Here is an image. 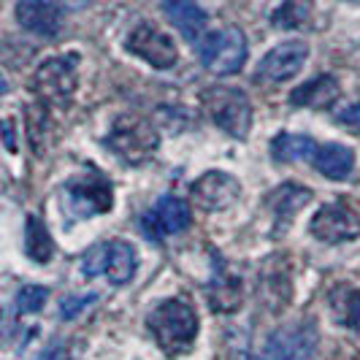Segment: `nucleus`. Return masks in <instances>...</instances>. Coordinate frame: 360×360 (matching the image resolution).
Wrapping results in <instances>:
<instances>
[{
    "label": "nucleus",
    "mask_w": 360,
    "mask_h": 360,
    "mask_svg": "<svg viewBox=\"0 0 360 360\" xmlns=\"http://www.w3.org/2000/svg\"><path fill=\"white\" fill-rule=\"evenodd\" d=\"M149 330L155 342L160 344L168 355H179L198 336V314L190 304L179 298H168L149 311Z\"/></svg>",
    "instance_id": "1"
},
{
    "label": "nucleus",
    "mask_w": 360,
    "mask_h": 360,
    "mask_svg": "<svg viewBox=\"0 0 360 360\" xmlns=\"http://www.w3.org/2000/svg\"><path fill=\"white\" fill-rule=\"evenodd\" d=\"M200 103L217 127H222L233 139H247V133L252 127V103H250L247 92L238 87L217 84V87L200 92Z\"/></svg>",
    "instance_id": "2"
},
{
    "label": "nucleus",
    "mask_w": 360,
    "mask_h": 360,
    "mask_svg": "<svg viewBox=\"0 0 360 360\" xmlns=\"http://www.w3.org/2000/svg\"><path fill=\"white\" fill-rule=\"evenodd\" d=\"M158 144H160V136H158L155 125L146 117H139V114L117 117L106 136L108 149L114 155H120L125 162H130V165L149 160L158 152Z\"/></svg>",
    "instance_id": "3"
},
{
    "label": "nucleus",
    "mask_w": 360,
    "mask_h": 360,
    "mask_svg": "<svg viewBox=\"0 0 360 360\" xmlns=\"http://www.w3.org/2000/svg\"><path fill=\"white\" fill-rule=\"evenodd\" d=\"M79 60L76 54H60L46 60L33 76V90L38 101L54 108H65L73 101V92L79 84Z\"/></svg>",
    "instance_id": "4"
},
{
    "label": "nucleus",
    "mask_w": 360,
    "mask_h": 360,
    "mask_svg": "<svg viewBox=\"0 0 360 360\" xmlns=\"http://www.w3.org/2000/svg\"><path fill=\"white\" fill-rule=\"evenodd\" d=\"M200 63L217 76L238 73L247 63V38L238 27H222L198 41Z\"/></svg>",
    "instance_id": "5"
},
{
    "label": "nucleus",
    "mask_w": 360,
    "mask_h": 360,
    "mask_svg": "<svg viewBox=\"0 0 360 360\" xmlns=\"http://www.w3.org/2000/svg\"><path fill=\"white\" fill-rule=\"evenodd\" d=\"M139 269V255L133 250V244L127 241H106L92 247L82 260V274L84 276H106L111 285H127L133 279V274Z\"/></svg>",
    "instance_id": "6"
},
{
    "label": "nucleus",
    "mask_w": 360,
    "mask_h": 360,
    "mask_svg": "<svg viewBox=\"0 0 360 360\" xmlns=\"http://www.w3.org/2000/svg\"><path fill=\"white\" fill-rule=\"evenodd\" d=\"M309 231L317 241L325 244H344L360 236V203L355 200H333L323 209H317Z\"/></svg>",
    "instance_id": "7"
},
{
    "label": "nucleus",
    "mask_w": 360,
    "mask_h": 360,
    "mask_svg": "<svg viewBox=\"0 0 360 360\" xmlns=\"http://www.w3.org/2000/svg\"><path fill=\"white\" fill-rule=\"evenodd\" d=\"M317 355V328L311 323H290L276 328L266 347L250 360H314Z\"/></svg>",
    "instance_id": "8"
},
{
    "label": "nucleus",
    "mask_w": 360,
    "mask_h": 360,
    "mask_svg": "<svg viewBox=\"0 0 360 360\" xmlns=\"http://www.w3.org/2000/svg\"><path fill=\"white\" fill-rule=\"evenodd\" d=\"M125 46L130 54H136L139 60H144L146 65L160 68V71L176 65V60H179L174 38L168 33H162L158 25H149V22H141L139 27L130 30Z\"/></svg>",
    "instance_id": "9"
},
{
    "label": "nucleus",
    "mask_w": 360,
    "mask_h": 360,
    "mask_svg": "<svg viewBox=\"0 0 360 360\" xmlns=\"http://www.w3.org/2000/svg\"><path fill=\"white\" fill-rule=\"evenodd\" d=\"M65 200H68L73 217L106 214L111 212V203H114V190L108 181L98 179V176H82L65 187Z\"/></svg>",
    "instance_id": "10"
},
{
    "label": "nucleus",
    "mask_w": 360,
    "mask_h": 360,
    "mask_svg": "<svg viewBox=\"0 0 360 360\" xmlns=\"http://www.w3.org/2000/svg\"><path fill=\"white\" fill-rule=\"evenodd\" d=\"M241 195V184L225 171H206L193 181V200L203 212H225Z\"/></svg>",
    "instance_id": "11"
},
{
    "label": "nucleus",
    "mask_w": 360,
    "mask_h": 360,
    "mask_svg": "<svg viewBox=\"0 0 360 360\" xmlns=\"http://www.w3.org/2000/svg\"><path fill=\"white\" fill-rule=\"evenodd\" d=\"M309 46L304 41H285L279 46H274L257 65V79L271 82V84H282L292 76H298L301 68L307 65Z\"/></svg>",
    "instance_id": "12"
},
{
    "label": "nucleus",
    "mask_w": 360,
    "mask_h": 360,
    "mask_svg": "<svg viewBox=\"0 0 360 360\" xmlns=\"http://www.w3.org/2000/svg\"><path fill=\"white\" fill-rule=\"evenodd\" d=\"M190 222H193V212H190L187 200L176 198V195H162L155 203V209L144 217L146 236H155V238L181 233L190 228Z\"/></svg>",
    "instance_id": "13"
},
{
    "label": "nucleus",
    "mask_w": 360,
    "mask_h": 360,
    "mask_svg": "<svg viewBox=\"0 0 360 360\" xmlns=\"http://www.w3.org/2000/svg\"><path fill=\"white\" fill-rule=\"evenodd\" d=\"M17 22L33 36L54 38L63 27L60 11L49 0H17Z\"/></svg>",
    "instance_id": "14"
},
{
    "label": "nucleus",
    "mask_w": 360,
    "mask_h": 360,
    "mask_svg": "<svg viewBox=\"0 0 360 360\" xmlns=\"http://www.w3.org/2000/svg\"><path fill=\"white\" fill-rule=\"evenodd\" d=\"M162 11L187 41H200L203 38L206 14L195 0H162Z\"/></svg>",
    "instance_id": "15"
},
{
    "label": "nucleus",
    "mask_w": 360,
    "mask_h": 360,
    "mask_svg": "<svg viewBox=\"0 0 360 360\" xmlns=\"http://www.w3.org/2000/svg\"><path fill=\"white\" fill-rule=\"evenodd\" d=\"M314 168L328 176V179H336L342 181L352 174L355 168V152L349 146L336 144V141H328V144L317 146V155H314Z\"/></svg>",
    "instance_id": "16"
},
{
    "label": "nucleus",
    "mask_w": 360,
    "mask_h": 360,
    "mask_svg": "<svg viewBox=\"0 0 360 360\" xmlns=\"http://www.w3.org/2000/svg\"><path fill=\"white\" fill-rule=\"evenodd\" d=\"M339 82L333 76H314L311 82L301 84L298 90H292L290 101L292 106H307V108H328L339 101Z\"/></svg>",
    "instance_id": "17"
},
{
    "label": "nucleus",
    "mask_w": 360,
    "mask_h": 360,
    "mask_svg": "<svg viewBox=\"0 0 360 360\" xmlns=\"http://www.w3.org/2000/svg\"><path fill=\"white\" fill-rule=\"evenodd\" d=\"M317 141L311 136H301V133H279L271 141V155L279 162H298V160H314L317 155Z\"/></svg>",
    "instance_id": "18"
},
{
    "label": "nucleus",
    "mask_w": 360,
    "mask_h": 360,
    "mask_svg": "<svg viewBox=\"0 0 360 360\" xmlns=\"http://www.w3.org/2000/svg\"><path fill=\"white\" fill-rule=\"evenodd\" d=\"M311 200V190L298 187V184H282L274 195H271V212L276 217V228H288L290 219L298 214V209Z\"/></svg>",
    "instance_id": "19"
},
{
    "label": "nucleus",
    "mask_w": 360,
    "mask_h": 360,
    "mask_svg": "<svg viewBox=\"0 0 360 360\" xmlns=\"http://www.w3.org/2000/svg\"><path fill=\"white\" fill-rule=\"evenodd\" d=\"M25 252L36 263H49L52 260V236L38 217H27V222H25Z\"/></svg>",
    "instance_id": "20"
},
{
    "label": "nucleus",
    "mask_w": 360,
    "mask_h": 360,
    "mask_svg": "<svg viewBox=\"0 0 360 360\" xmlns=\"http://www.w3.org/2000/svg\"><path fill=\"white\" fill-rule=\"evenodd\" d=\"M330 307L336 320L352 330H360V290H339L330 298Z\"/></svg>",
    "instance_id": "21"
},
{
    "label": "nucleus",
    "mask_w": 360,
    "mask_h": 360,
    "mask_svg": "<svg viewBox=\"0 0 360 360\" xmlns=\"http://www.w3.org/2000/svg\"><path fill=\"white\" fill-rule=\"evenodd\" d=\"M209 301L214 311H231L241 304V290L231 274H219V282L214 276V288L209 290Z\"/></svg>",
    "instance_id": "22"
},
{
    "label": "nucleus",
    "mask_w": 360,
    "mask_h": 360,
    "mask_svg": "<svg viewBox=\"0 0 360 360\" xmlns=\"http://www.w3.org/2000/svg\"><path fill=\"white\" fill-rule=\"evenodd\" d=\"M307 14H309V3H304V0H282L274 8L271 22L276 27H282V30H292V27H301L307 22Z\"/></svg>",
    "instance_id": "23"
},
{
    "label": "nucleus",
    "mask_w": 360,
    "mask_h": 360,
    "mask_svg": "<svg viewBox=\"0 0 360 360\" xmlns=\"http://www.w3.org/2000/svg\"><path fill=\"white\" fill-rule=\"evenodd\" d=\"M49 298V290L38 288V285H27L17 292V311L19 314H30V311H38V309L46 304Z\"/></svg>",
    "instance_id": "24"
},
{
    "label": "nucleus",
    "mask_w": 360,
    "mask_h": 360,
    "mask_svg": "<svg viewBox=\"0 0 360 360\" xmlns=\"http://www.w3.org/2000/svg\"><path fill=\"white\" fill-rule=\"evenodd\" d=\"M90 304H95V292H90L87 298H73V295H71V298H63L60 311H63V317H65V320H73V317H76L82 309H87Z\"/></svg>",
    "instance_id": "25"
},
{
    "label": "nucleus",
    "mask_w": 360,
    "mask_h": 360,
    "mask_svg": "<svg viewBox=\"0 0 360 360\" xmlns=\"http://www.w3.org/2000/svg\"><path fill=\"white\" fill-rule=\"evenodd\" d=\"M339 122H342L344 127H349V130L360 133V103L344 108L342 114H339Z\"/></svg>",
    "instance_id": "26"
},
{
    "label": "nucleus",
    "mask_w": 360,
    "mask_h": 360,
    "mask_svg": "<svg viewBox=\"0 0 360 360\" xmlns=\"http://www.w3.org/2000/svg\"><path fill=\"white\" fill-rule=\"evenodd\" d=\"M38 360H68V347L63 342H52L38 355Z\"/></svg>",
    "instance_id": "27"
},
{
    "label": "nucleus",
    "mask_w": 360,
    "mask_h": 360,
    "mask_svg": "<svg viewBox=\"0 0 360 360\" xmlns=\"http://www.w3.org/2000/svg\"><path fill=\"white\" fill-rule=\"evenodd\" d=\"M57 3H60V6H65V8H73V11H76V8H87L92 0H57Z\"/></svg>",
    "instance_id": "28"
},
{
    "label": "nucleus",
    "mask_w": 360,
    "mask_h": 360,
    "mask_svg": "<svg viewBox=\"0 0 360 360\" xmlns=\"http://www.w3.org/2000/svg\"><path fill=\"white\" fill-rule=\"evenodd\" d=\"M355 3H360V0H355Z\"/></svg>",
    "instance_id": "29"
}]
</instances>
